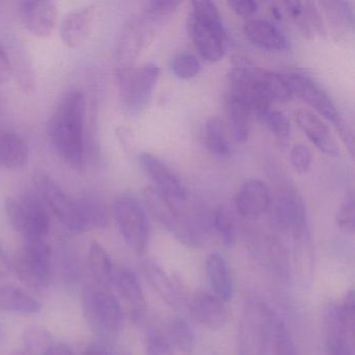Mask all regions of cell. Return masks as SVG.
Listing matches in <instances>:
<instances>
[{
    "label": "cell",
    "instance_id": "cell-1",
    "mask_svg": "<svg viewBox=\"0 0 355 355\" xmlns=\"http://www.w3.org/2000/svg\"><path fill=\"white\" fill-rule=\"evenodd\" d=\"M84 124V95L67 93L51 115L49 136L59 157L73 169H80L85 163Z\"/></svg>",
    "mask_w": 355,
    "mask_h": 355
},
{
    "label": "cell",
    "instance_id": "cell-2",
    "mask_svg": "<svg viewBox=\"0 0 355 355\" xmlns=\"http://www.w3.org/2000/svg\"><path fill=\"white\" fill-rule=\"evenodd\" d=\"M145 203L153 217L182 244L188 247L202 245L205 234L200 220L187 213L184 203L174 202L164 196L155 187H147L143 192Z\"/></svg>",
    "mask_w": 355,
    "mask_h": 355
},
{
    "label": "cell",
    "instance_id": "cell-3",
    "mask_svg": "<svg viewBox=\"0 0 355 355\" xmlns=\"http://www.w3.org/2000/svg\"><path fill=\"white\" fill-rule=\"evenodd\" d=\"M189 33L200 57L209 63L221 61L226 51V32L215 3L193 1Z\"/></svg>",
    "mask_w": 355,
    "mask_h": 355
},
{
    "label": "cell",
    "instance_id": "cell-4",
    "mask_svg": "<svg viewBox=\"0 0 355 355\" xmlns=\"http://www.w3.org/2000/svg\"><path fill=\"white\" fill-rule=\"evenodd\" d=\"M274 313L263 301L245 303L239 324V355H268Z\"/></svg>",
    "mask_w": 355,
    "mask_h": 355
},
{
    "label": "cell",
    "instance_id": "cell-5",
    "mask_svg": "<svg viewBox=\"0 0 355 355\" xmlns=\"http://www.w3.org/2000/svg\"><path fill=\"white\" fill-rule=\"evenodd\" d=\"M159 68L155 64L117 70V84L122 109L128 115H140L153 98L159 78Z\"/></svg>",
    "mask_w": 355,
    "mask_h": 355
},
{
    "label": "cell",
    "instance_id": "cell-6",
    "mask_svg": "<svg viewBox=\"0 0 355 355\" xmlns=\"http://www.w3.org/2000/svg\"><path fill=\"white\" fill-rule=\"evenodd\" d=\"M12 268L26 286L33 290H45L53 274V250L45 240H24Z\"/></svg>",
    "mask_w": 355,
    "mask_h": 355
},
{
    "label": "cell",
    "instance_id": "cell-7",
    "mask_svg": "<svg viewBox=\"0 0 355 355\" xmlns=\"http://www.w3.org/2000/svg\"><path fill=\"white\" fill-rule=\"evenodd\" d=\"M6 211L14 230L24 240H45L49 236L51 219L40 196L26 194L8 198Z\"/></svg>",
    "mask_w": 355,
    "mask_h": 355
},
{
    "label": "cell",
    "instance_id": "cell-8",
    "mask_svg": "<svg viewBox=\"0 0 355 355\" xmlns=\"http://www.w3.org/2000/svg\"><path fill=\"white\" fill-rule=\"evenodd\" d=\"M85 317L90 327L99 336L112 338L122 324V309L118 299L107 288L92 284L84 293Z\"/></svg>",
    "mask_w": 355,
    "mask_h": 355
},
{
    "label": "cell",
    "instance_id": "cell-9",
    "mask_svg": "<svg viewBox=\"0 0 355 355\" xmlns=\"http://www.w3.org/2000/svg\"><path fill=\"white\" fill-rule=\"evenodd\" d=\"M113 213L118 230L128 247L138 254L144 253L150 236L144 207L134 197L122 195L116 199Z\"/></svg>",
    "mask_w": 355,
    "mask_h": 355
},
{
    "label": "cell",
    "instance_id": "cell-10",
    "mask_svg": "<svg viewBox=\"0 0 355 355\" xmlns=\"http://www.w3.org/2000/svg\"><path fill=\"white\" fill-rule=\"evenodd\" d=\"M34 182L40 198L49 205L66 230L76 234L86 232L80 198L69 196L53 178L43 172L34 176Z\"/></svg>",
    "mask_w": 355,
    "mask_h": 355
},
{
    "label": "cell",
    "instance_id": "cell-11",
    "mask_svg": "<svg viewBox=\"0 0 355 355\" xmlns=\"http://www.w3.org/2000/svg\"><path fill=\"white\" fill-rule=\"evenodd\" d=\"M273 219L275 225L288 232L299 243L309 240L306 209L300 195L295 189L286 187L278 193L274 205Z\"/></svg>",
    "mask_w": 355,
    "mask_h": 355
},
{
    "label": "cell",
    "instance_id": "cell-12",
    "mask_svg": "<svg viewBox=\"0 0 355 355\" xmlns=\"http://www.w3.org/2000/svg\"><path fill=\"white\" fill-rule=\"evenodd\" d=\"M159 20L144 13L135 17L126 24L117 49V61L119 68L132 67L137 58L140 55L153 33V26Z\"/></svg>",
    "mask_w": 355,
    "mask_h": 355
},
{
    "label": "cell",
    "instance_id": "cell-13",
    "mask_svg": "<svg viewBox=\"0 0 355 355\" xmlns=\"http://www.w3.org/2000/svg\"><path fill=\"white\" fill-rule=\"evenodd\" d=\"M139 163L155 184V188L174 202H186L188 193L180 178L162 159L150 153L139 155Z\"/></svg>",
    "mask_w": 355,
    "mask_h": 355
},
{
    "label": "cell",
    "instance_id": "cell-14",
    "mask_svg": "<svg viewBox=\"0 0 355 355\" xmlns=\"http://www.w3.org/2000/svg\"><path fill=\"white\" fill-rule=\"evenodd\" d=\"M293 95L302 99L320 115L338 126L342 122L340 114L330 97L311 78L300 73L286 74Z\"/></svg>",
    "mask_w": 355,
    "mask_h": 355
},
{
    "label": "cell",
    "instance_id": "cell-15",
    "mask_svg": "<svg viewBox=\"0 0 355 355\" xmlns=\"http://www.w3.org/2000/svg\"><path fill=\"white\" fill-rule=\"evenodd\" d=\"M323 327L327 355H354L353 334L345 323L338 303L331 302L326 306Z\"/></svg>",
    "mask_w": 355,
    "mask_h": 355
},
{
    "label": "cell",
    "instance_id": "cell-16",
    "mask_svg": "<svg viewBox=\"0 0 355 355\" xmlns=\"http://www.w3.org/2000/svg\"><path fill=\"white\" fill-rule=\"evenodd\" d=\"M21 16L24 26L31 34L38 38H49L57 26V3L53 0L24 1Z\"/></svg>",
    "mask_w": 355,
    "mask_h": 355
},
{
    "label": "cell",
    "instance_id": "cell-17",
    "mask_svg": "<svg viewBox=\"0 0 355 355\" xmlns=\"http://www.w3.org/2000/svg\"><path fill=\"white\" fill-rule=\"evenodd\" d=\"M271 192L266 182L248 180L239 189L236 195V211L246 219H257L271 207Z\"/></svg>",
    "mask_w": 355,
    "mask_h": 355
},
{
    "label": "cell",
    "instance_id": "cell-18",
    "mask_svg": "<svg viewBox=\"0 0 355 355\" xmlns=\"http://www.w3.org/2000/svg\"><path fill=\"white\" fill-rule=\"evenodd\" d=\"M225 303L213 293L199 292L191 300V313L205 327L220 330L226 325L230 317Z\"/></svg>",
    "mask_w": 355,
    "mask_h": 355
},
{
    "label": "cell",
    "instance_id": "cell-19",
    "mask_svg": "<svg viewBox=\"0 0 355 355\" xmlns=\"http://www.w3.org/2000/svg\"><path fill=\"white\" fill-rule=\"evenodd\" d=\"M295 118L299 128L320 151L329 157L340 155L338 143L329 128L313 112L306 109L298 110L295 113Z\"/></svg>",
    "mask_w": 355,
    "mask_h": 355
},
{
    "label": "cell",
    "instance_id": "cell-20",
    "mask_svg": "<svg viewBox=\"0 0 355 355\" xmlns=\"http://www.w3.org/2000/svg\"><path fill=\"white\" fill-rule=\"evenodd\" d=\"M96 8L87 6L68 14L61 24V38L70 49H78L90 36L94 24Z\"/></svg>",
    "mask_w": 355,
    "mask_h": 355
},
{
    "label": "cell",
    "instance_id": "cell-21",
    "mask_svg": "<svg viewBox=\"0 0 355 355\" xmlns=\"http://www.w3.org/2000/svg\"><path fill=\"white\" fill-rule=\"evenodd\" d=\"M141 269L149 284L169 306L180 309L184 305V296L180 290V284L173 278L170 277L169 274L165 272L161 266L146 259L143 261Z\"/></svg>",
    "mask_w": 355,
    "mask_h": 355
},
{
    "label": "cell",
    "instance_id": "cell-22",
    "mask_svg": "<svg viewBox=\"0 0 355 355\" xmlns=\"http://www.w3.org/2000/svg\"><path fill=\"white\" fill-rule=\"evenodd\" d=\"M114 284L118 293L130 309L135 322H141L146 313V299L136 274L128 268H120L115 271Z\"/></svg>",
    "mask_w": 355,
    "mask_h": 355
},
{
    "label": "cell",
    "instance_id": "cell-23",
    "mask_svg": "<svg viewBox=\"0 0 355 355\" xmlns=\"http://www.w3.org/2000/svg\"><path fill=\"white\" fill-rule=\"evenodd\" d=\"M244 33L254 46L263 51H282L288 47L284 35L268 20H249L245 24Z\"/></svg>",
    "mask_w": 355,
    "mask_h": 355
},
{
    "label": "cell",
    "instance_id": "cell-24",
    "mask_svg": "<svg viewBox=\"0 0 355 355\" xmlns=\"http://www.w3.org/2000/svg\"><path fill=\"white\" fill-rule=\"evenodd\" d=\"M207 273L213 294L224 302L232 300L234 296V282L227 261L220 253L214 252L207 257Z\"/></svg>",
    "mask_w": 355,
    "mask_h": 355
},
{
    "label": "cell",
    "instance_id": "cell-25",
    "mask_svg": "<svg viewBox=\"0 0 355 355\" xmlns=\"http://www.w3.org/2000/svg\"><path fill=\"white\" fill-rule=\"evenodd\" d=\"M88 270L95 286L107 288L114 284L113 261L105 247L96 241H92L89 246Z\"/></svg>",
    "mask_w": 355,
    "mask_h": 355
},
{
    "label": "cell",
    "instance_id": "cell-26",
    "mask_svg": "<svg viewBox=\"0 0 355 355\" xmlns=\"http://www.w3.org/2000/svg\"><path fill=\"white\" fill-rule=\"evenodd\" d=\"M28 147L26 140L15 132L0 134V168L19 170L28 164Z\"/></svg>",
    "mask_w": 355,
    "mask_h": 355
},
{
    "label": "cell",
    "instance_id": "cell-27",
    "mask_svg": "<svg viewBox=\"0 0 355 355\" xmlns=\"http://www.w3.org/2000/svg\"><path fill=\"white\" fill-rule=\"evenodd\" d=\"M42 305L21 288L13 286L0 288V311L22 315H36Z\"/></svg>",
    "mask_w": 355,
    "mask_h": 355
},
{
    "label": "cell",
    "instance_id": "cell-28",
    "mask_svg": "<svg viewBox=\"0 0 355 355\" xmlns=\"http://www.w3.org/2000/svg\"><path fill=\"white\" fill-rule=\"evenodd\" d=\"M284 9L305 35L320 34L323 30L321 17L311 1H284Z\"/></svg>",
    "mask_w": 355,
    "mask_h": 355
},
{
    "label": "cell",
    "instance_id": "cell-29",
    "mask_svg": "<svg viewBox=\"0 0 355 355\" xmlns=\"http://www.w3.org/2000/svg\"><path fill=\"white\" fill-rule=\"evenodd\" d=\"M227 114L236 140L245 142L250 130L251 111L248 103L241 97L228 94Z\"/></svg>",
    "mask_w": 355,
    "mask_h": 355
},
{
    "label": "cell",
    "instance_id": "cell-30",
    "mask_svg": "<svg viewBox=\"0 0 355 355\" xmlns=\"http://www.w3.org/2000/svg\"><path fill=\"white\" fill-rule=\"evenodd\" d=\"M205 144L209 153L216 157H225L230 155V143L223 121L219 118L213 117L207 120L203 132Z\"/></svg>",
    "mask_w": 355,
    "mask_h": 355
},
{
    "label": "cell",
    "instance_id": "cell-31",
    "mask_svg": "<svg viewBox=\"0 0 355 355\" xmlns=\"http://www.w3.org/2000/svg\"><path fill=\"white\" fill-rule=\"evenodd\" d=\"M80 199L83 223L85 230H103L109 223L107 207L103 201L92 196H85Z\"/></svg>",
    "mask_w": 355,
    "mask_h": 355
},
{
    "label": "cell",
    "instance_id": "cell-32",
    "mask_svg": "<svg viewBox=\"0 0 355 355\" xmlns=\"http://www.w3.org/2000/svg\"><path fill=\"white\" fill-rule=\"evenodd\" d=\"M22 343L24 352L30 355H49L55 345L51 332L39 325L30 326L24 330Z\"/></svg>",
    "mask_w": 355,
    "mask_h": 355
},
{
    "label": "cell",
    "instance_id": "cell-33",
    "mask_svg": "<svg viewBox=\"0 0 355 355\" xmlns=\"http://www.w3.org/2000/svg\"><path fill=\"white\" fill-rule=\"evenodd\" d=\"M257 78L272 101H288L293 97L286 74L265 71L257 68Z\"/></svg>",
    "mask_w": 355,
    "mask_h": 355
},
{
    "label": "cell",
    "instance_id": "cell-34",
    "mask_svg": "<svg viewBox=\"0 0 355 355\" xmlns=\"http://www.w3.org/2000/svg\"><path fill=\"white\" fill-rule=\"evenodd\" d=\"M169 336L172 345L180 352L189 354L195 346V336L192 328L186 319L174 317L169 323Z\"/></svg>",
    "mask_w": 355,
    "mask_h": 355
},
{
    "label": "cell",
    "instance_id": "cell-35",
    "mask_svg": "<svg viewBox=\"0 0 355 355\" xmlns=\"http://www.w3.org/2000/svg\"><path fill=\"white\" fill-rule=\"evenodd\" d=\"M271 344L273 345L274 355H297L292 334L276 313L272 321Z\"/></svg>",
    "mask_w": 355,
    "mask_h": 355
},
{
    "label": "cell",
    "instance_id": "cell-36",
    "mask_svg": "<svg viewBox=\"0 0 355 355\" xmlns=\"http://www.w3.org/2000/svg\"><path fill=\"white\" fill-rule=\"evenodd\" d=\"M213 223L221 242L226 247L234 246L236 240V225L230 211L226 207H219L214 214Z\"/></svg>",
    "mask_w": 355,
    "mask_h": 355
},
{
    "label": "cell",
    "instance_id": "cell-37",
    "mask_svg": "<svg viewBox=\"0 0 355 355\" xmlns=\"http://www.w3.org/2000/svg\"><path fill=\"white\" fill-rule=\"evenodd\" d=\"M171 71L180 80H190L201 71L200 62L189 53H180L174 55L171 62Z\"/></svg>",
    "mask_w": 355,
    "mask_h": 355
},
{
    "label": "cell",
    "instance_id": "cell-38",
    "mask_svg": "<svg viewBox=\"0 0 355 355\" xmlns=\"http://www.w3.org/2000/svg\"><path fill=\"white\" fill-rule=\"evenodd\" d=\"M265 120L278 144L286 148L290 142L291 137L290 122L286 116L279 111H271Z\"/></svg>",
    "mask_w": 355,
    "mask_h": 355
},
{
    "label": "cell",
    "instance_id": "cell-39",
    "mask_svg": "<svg viewBox=\"0 0 355 355\" xmlns=\"http://www.w3.org/2000/svg\"><path fill=\"white\" fill-rule=\"evenodd\" d=\"M57 265L59 273L61 274L66 284H73L78 282L80 267H78V259H76L71 250L62 249L58 253Z\"/></svg>",
    "mask_w": 355,
    "mask_h": 355
},
{
    "label": "cell",
    "instance_id": "cell-40",
    "mask_svg": "<svg viewBox=\"0 0 355 355\" xmlns=\"http://www.w3.org/2000/svg\"><path fill=\"white\" fill-rule=\"evenodd\" d=\"M336 224L343 232L347 234H353L355 228V205L354 196L352 192L348 194L343 199L338 213H336Z\"/></svg>",
    "mask_w": 355,
    "mask_h": 355
},
{
    "label": "cell",
    "instance_id": "cell-41",
    "mask_svg": "<svg viewBox=\"0 0 355 355\" xmlns=\"http://www.w3.org/2000/svg\"><path fill=\"white\" fill-rule=\"evenodd\" d=\"M325 7L328 15L336 24H353V13L350 3L346 1H323L321 3Z\"/></svg>",
    "mask_w": 355,
    "mask_h": 355
},
{
    "label": "cell",
    "instance_id": "cell-42",
    "mask_svg": "<svg viewBox=\"0 0 355 355\" xmlns=\"http://www.w3.org/2000/svg\"><path fill=\"white\" fill-rule=\"evenodd\" d=\"M147 355H173L171 343L161 332L151 330L146 336Z\"/></svg>",
    "mask_w": 355,
    "mask_h": 355
},
{
    "label": "cell",
    "instance_id": "cell-43",
    "mask_svg": "<svg viewBox=\"0 0 355 355\" xmlns=\"http://www.w3.org/2000/svg\"><path fill=\"white\" fill-rule=\"evenodd\" d=\"M313 155L311 149L304 144L295 145L291 151V164L295 171L299 174H305L311 169Z\"/></svg>",
    "mask_w": 355,
    "mask_h": 355
},
{
    "label": "cell",
    "instance_id": "cell-44",
    "mask_svg": "<svg viewBox=\"0 0 355 355\" xmlns=\"http://www.w3.org/2000/svg\"><path fill=\"white\" fill-rule=\"evenodd\" d=\"M180 5V1H172V0H153L147 3L146 10L145 13L148 15L153 16L155 19H161L165 16L170 15L175 11L176 8Z\"/></svg>",
    "mask_w": 355,
    "mask_h": 355
},
{
    "label": "cell",
    "instance_id": "cell-45",
    "mask_svg": "<svg viewBox=\"0 0 355 355\" xmlns=\"http://www.w3.org/2000/svg\"><path fill=\"white\" fill-rule=\"evenodd\" d=\"M340 311L347 327L350 330L351 334L354 332L355 319V294L354 291L350 290L345 295L342 303L340 304Z\"/></svg>",
    "mask_w": 355,
    "mask_h": 355
},
{
    "label": "cell",
    "instance_id": "cell-46",
    "mask_svg": "<svg viewBox=\"0 0 355 355\" xmlns=\"http://www.w3.org/2000/svg\"><path fill=\"white\" fill-rule=\"evenodd\" d=\"M228 6L232 8V11L243 17H250L259 10V3L252 0H234L228 1Z\"/></svg>",
    "mask_w": 355,
    "mask_h": 355
},
{
    "label": "cell",
    "instance_id": "cell-47",
    "mask_svg": "<svg viewBox=\"0 0 355 355\" xmlns=\"http://www.w3.org/2000/svg\"><path fill=\"white\" fill-rule=\"evenodd\" d=\"M11 76V63L3 49L0 47V85L5 84Z\"/></svg>",
    "mask_w": 355,
    "mask_h": 355
},
{
    "label": "cell",
    "instance_id": "cell-48",
    "mask_svg": "<svg viewBox=\"0 0 355 355\" xmlns=\"http://www.w3.org/2000/svg\"><path fill=\"white\" fill-rule=\"evenodd\" d=\"M12 270V263L3 249V245L0 244V278L9 275Z\"/></svg>",
    "mask_w": 355,
    "mask_h": 355
},
{
    "label": "cell",
    "instance_id": "cell-49",
    "mask_svg": "<svg viewBox=\"0 0 355 355\" xmlns=\"http://www.w3.org/2000/svg\"><path fill=\"white\" fill-rule=\"evenodd\" d=\"M82 355H116L103 345L93 344L85 349Z\"/></svg>",
    "mask_w": 355,
    "mask_h": 355
},
{
    "label": "cell",
    "instance_id": "cell-50",
    "mask_svg": "<svg viewBox=\"0 0 355 355\" xmlns=\"http://www.w3.org/2000/svg\"><path fill=\"white\" fill-rule=\"evenodd\" d=\"M49 355H74L73 351L68 345L64 343H58L55 344L49 351Z\"/></svg>",
    "mask_w": 355,
    "mask_h": 355
},
{
    "label": "cell",
    "instance_id": "cell-51",
    "mask_svg": "<svg viewBox=\"0 0 355 355\" xmlns=\"http://www.w3.org/2000/svg\"><path fill=\"white\" fill-rule=\"evenodd\" d=\"M3 338H5V328L3 323H0V343L3 342Z\"/></svg>",
    "mask_w": 355,
    "mask_h": 355
},
{
    "label": "cell",
    "instance_id": "cell-52",
    "mask_svg": "<svg viewBox=\"0 0 355 355\" xmlns=\"http://www.w3.org/2000/svg\"><path fill=\"white\" fill-rule=\"evenodd\" d=\"M12 355H26V353L22 350H16L14 351L13 353H12Z\"/></svg>",
    "mask_w": 355,
    "mask_h": 355
}]
</instances>
